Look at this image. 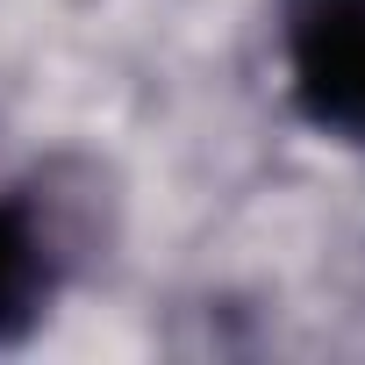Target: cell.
<instances>
[{
    "mask_svg": "<svg viewBox=\"0 0 365 365\" xmlns=\"http://www.w3.org/2000/svg\"><path fill=\"white\" fill-rule=\"evenodd\" d=\"M279 43L301 115L365 143V0H279Z\"/></svg>",
    "mask_w": 365,
    "mask_h": 365,
    "instance_id": "1",
    "label": "cell"
},
{
    "mask_svg": "<svg viewBox=\"0 0 365 365\" xmlns=\"http://www.w3.org/2000/svg\"><path fill=\"white\" fill-rule=\"evenodd\" d=\"M58 294V251L29 201H0V344L22 336Z\"/></svg>",
    "mask_w": 365,
    "mask_h": 365,
    "instance_id": "2",
    "label": "cell"
}]
</instances>
